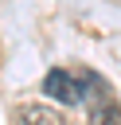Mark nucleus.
<instances>
[{
  "label": "nucleus",
  "mask_w": 121,
  "mask_h": 125,
  "mask_svg": "<svg viewBox=\"0 0 121 125\" xmlns=\"http://www.w3.org/2000/svg\"><path fill=\"white\" fill-rule=\"evenodd\" d=\"M86 121L90 125H121V105H117V98H113V90L94 74V70H86Z\"/></svg>",
  "instance_id": "nucleus-1"
},
{
  "label": "nucleus",
  "mask_w": 121,
  "mask_h": 125,
  "mask_svg": "<svg viewBox=\"0 0 121 125\" xmlns=\"http://www.w3.org/2000/svg\"><path fill=\"white\" fill-rule=\"evenodd\" d=\"M43 94L47 98H55V102H62V105H78V102H86V70H62V66H55V70H47V78H43Z\"/></svg>",
  "instance_id": "nucleus-2"
},
{
  "label": "nucleus",
  "mask_w": 121,
  "mask_h": 125,
  "mask_svg": "<svg viewBox=\"0 0 121 125\" xmlns=\"http://www.w3.org/2000/svg\"><path fill=\"white\" fill-rule=\"evenodd\" d=\"M16 121L20 125H66V117L55 105H47V102H23V105H16Z\"/></svg>",
  "instance_id": "nucleus-3"
}]
</instances>
